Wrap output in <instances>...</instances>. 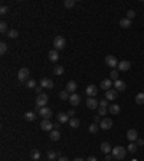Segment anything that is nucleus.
<instances>
[{
  "mask_svg": "<svg viewBox=\"0 0 144 161\" xmlns=\"http://www.w3.org/2000/svg\"><path fill=\"white\" fill-rule=\"evenodd\" d=\"M108 111H109L112 115H117V114H120L121 108H120L118 105H115V104H111V105H109V108H108Z\"/></svg>",
  "mask_w": 144,
  "mask_h": 161,
  "instance_id": "22",
  "label": "nucleus"
},
{
  "mask_svg": "<svg viewBox=\"0 0 144 161\" xmlns=\"http://www.w3.org/2000/svg\"><path fill=\"white\" fill-rule=\"evenodd\" d=\"M49 138H51L52 141H59V138H61V132H59L58 129H52Z\"/></svg>",
  "mask_w": 144,
  "mask_h": 161,
  "instance_id": "21",
  "label": "nucleus"
},
{
  "mask_svg": "<svg viewBox=\"0 0 144 161\" xmlns=\"http://www.w3.org/2000/svg\"><path fill=\"white\" fill-rule=\"evenodd\" d=\"M100 107H102V108H107V107H108V99H101V102H100Z\"/></svg>",
  "mask_w": 144,
  "mask_h": 161,
  "instance_id": "41",
  "label": "nucleus"
},
{
  "mask_svg": "<svg viewBox=\"0 0 144 161\" xmlns=\"http://www.w3.org/2000/svg\"><path fill=\"white\" fill-rule=\"evenodd\" d=\"M58 161H69V160H68L66 157H59V158H58Z\"/></svg>",
  "mask_w": 144,
  "mask_h": 161,
  "instance_id": "49",
  "label": "nucleus"
},
{
  "mask_svg": "<svg viewBox=\"0 0 144 161\" xmlns=\"http://www.w3.org/2000/svg\"><path fill=\"white\" fill-rule=\"evenodd\" d=\"M120 71H123V72H127L130 68H131V63L128 62V61H121L120 63H118V66H117Z\"/></svg>",
  "mask_w": 144,
  "mask_h": 161,
  "instance_id": "13",
  "label": "nucleus"
},
{
  "mask_svg": "<svg viewBox=\"0 0 144 161\" xmlns=\"http://www.w3.org/2000/svg\"><path fill=\"white\" fill-rule=\"evenodd\" d=\"M26 86H28V88H32V89L36 88V80H33V79L28 80V82H26Z\"/></svg>",
  "mask_w": 144,
  "mask_h": 161,
  "instance_id": "39",
  "label": "nucleus"
},
{
  "mask_svg": "<svg viewBox=\"0 0 144 161\" xmlns=\"http://www.w3.org/2000/svg\"><path fill=\"white\" fill-rule=\"evenodd\" d=\"M25 120L26 121H35L36 120V112H33V111L26 112V114H25Z\"/></svg>",
  "mask_w": 144,
  "mask_h": 161,
  "instance_id": "26",
  "label": "nucleus"
},
{
  "mask_svg": "<svg viewBox=\"0 0 144 161\" xmlns=\"http://www.w3.org/2000/svg\"><path fill=\"white\" fill-rule=\"evenodd\" d=\"M109 79H111V80H117V79H118V72L112 69V71L109 72Z\"/></svg>",
  "mask_w": 144,
  "mask_h": 161,
  "instance_id": "37",
  "label": "nucleus"
},
{
  "mask_svg": "<svg viewBox=\"0 0 144 161\" xmlns=\"http://www.w3.org/2000/svg\"><path fill=\"white\" fill-rule=\"evenodd\" d=\"M101 151L104 154H109V151H112V148H111V145L108 142H101Z\"/></svg>",
  "mask_w": 144,
  "mask_h": 161,
  "instance_id": "24",
  "label": "nucleus"
},
{
  "mask_svg": "<svg viewBox=\"0 0 144 161\" xmlns=\"http://www.w3.org/2000/svg\"><path fill=\"white\" fill-rule=\"evenodd\" d=\"M48 58H49L51 62H58V59H59V53H58V50L52 49V50L48 53Z\"/></svg>",
  "mask_w": 144,
  "mask_h": 161,
  "instance_id": "16",
  "label": "nucleus"
},
{
  "mask_svg": "<svg viewBox=\"0 0 144 161\" xmlns=\"http://www.w3.org/2000/svg\"><path fill=\"white\" fill-rule=\"evenodd\" d=\"M117 96H118V91L117 89H108L105 92V99H108V101H114Z\"/></svg>",
  "mask_w": 144,
  "mask_h": 161,
  "instance_id": "11",
  "label": "nucleus"
},
{
  "mask_svg": "<svg viewBox=\"0 0 144 161\" xmlns=\"http://www.w3.org/2000/svg\"><path fill=\"white\" fill-rule=\"evenodd\" d=\"M35 89H36V92H39V94H42V86H36Z\"/></svg>",
  "mask_w": 144,
  "mask_h": 161,
  "instance_id": "48",
  "label": "nucleus"
},
{
  "mask_svg": "<svg viewBox=\"0 0 144 161\" xmlns=\"http://www.w3.org/2000/svg\"><path fill=\"white\" fill-rule=\"evenodd\" d=\"M48 99H49V96H48L46 94H39V95L36 96V105L40 107V108H43V107H46Z\"/></svg>",
  "mask_w": 144,
  "mask_h": 161,
  "instance_id": "3",
  "label": "nucleus"
},
{
  "mask_svg": "<svg viewBox=\"0 0 144 161\" xmlns=\"http://www.w3.org/2000/svg\"><path fill=\"white\" fill-rule=\"evenodd\" d=\"M30 157H32V160L39 161V158H40V151H39V150H32V153H30Z\"/></svg>",
  "mask_w": 144,
  "mask_h": 161,
  "instance_id": "30",
  "label": "nucleus"
},
{
  "mask_svg": "<svg viewBox=\"0 0 144 161\" xmlns=\"http://www.w3.org/2000/svg\"><path fill=\"white\" fill-rule=\"evenodd\" d=\"M73 161H85V160H82V158H79V157H76V158H75V160Z\"/></svg>",
  "mask_w": 144,
  "mask_h": 161,
  "instance_id": "50",
  "label": "nucleus"
},
{
  "mask_svg": "<svg viewBox=\"0 0 144 161\" xmlns=\"http://www.w3.org/2000/svg\"><path fill=\"white\" fill-rule=\"evenodd\" d=\"M7 36H9L10 39H16V38L19 36V33H17V30H16V29H10V30L7 32Z\"/></svg>",
  "mask_w": 144,
  "mask_h": 161,
  "instance_id": "32",
  "label": "nucleus"
},
{
  "mask_svg": "<svg viewBox=\"0 0 144 161\" xmlns=\"http://www.w3.org/2000/svg\"><path fill=\"white\" fill-rule=\"evenodd\" d=\"M56 117H58V122H61V124L69 122V115H68V114H65V112H59Z\"/></svg>",
  "mask_w": 144,
  "mask_h": 161,
  "instance_id": "18",
  "label": "nucleus"
},
{
  "mask_svg": "<svg viewBox=\"0 0 144 161\" xmlns=\"http://www.w3.org/2000/svg\"><path fill=\"white\" fill-rule=\"evenodd\" d=\"M69 102H71V105L73 107H76V105H79V102H81V96L75 92V94H71V96H69Z\"/></svg>",
  "mask_w": 144,
  "mask_h": 161,
  "instance_id": "15",
  "label": "nucleus"
},
{
  "mask_svg": "<svg viewBox=\"0 0 144 161\" xmlns=\"http://www.w3.org/2000/svg\"><path fill=\"white\" fill-rule=\"evenodd\" d=\"M85 161H97V158H95L94 155H91V157H88V158H87Z\"/></svg>",
  "mask_w": 144,
  "mask_h": 161,
  "instance_id": "46",
  "label": "nucleus"
},
{
  "mask_svg": "<svg viewBox=\"0 0 144 161\" xmlns=\"http://www.w3.org/2000/svg\"><path fill=\"white\" fill-rule=\"evenodd\" d=\"M76 88H78V85H76V82H73V80H69V82L66 83V91L71 92V94H75Z\"/></svg>",
  "mask_w": 144,
  "mask_h": 161,
  "instance_id": "19",
  "label": "nucleus"
},
{
  "mask_svg": "<svg viewBox=\"0 0 144 161\" xmlns=\"http://www.w3.org/2000/svg\"><path fill=\"white\" fill-rule=\"evenodd\" d=\"M100 128L101 129H109V128H112V120L111 118H104V120H101L100 122Z\"/></svg>",
  "mask_w": 144,
  "mask_h": 161,
  "instance_id": "10",
  "label": "nucleus"
},
{
  "mask_svg": "<svg viewBox=\"0 0 144 161\" xmlns=\"http://www.w3.org/2000/svg\"><path fill=\"white\" fill-rule=\"evenodd\" d=\"M114 88H115L118 92H121V91H124V89L127 88V85H125V82H124V80L117 79V80H114Z\"/></svg>",
  "mask_w": 144,
  "mask_h": 161,
  "instance_id": "14",
  "label": "nucleus"
},
{
  "mask_svg": "<svg viewBox=\"0 0 144 161\" xmlns=\"http://www.w3.org/2000/svg\"><path fill=\"white\" fill-rule=\"evenodd\" d=\"M69 96H71V95H69V92H68L66 89L59 92V98H61L62 101H66V99H69Z\"/></svg>",
  "mask_w": 144,
  "mask_h": 161,
  "instance_id": "28",
  "label": "nucleus"
},
{
  "mask_svg": "<svg viewBox=\"0 0 144 161\" xmlns=\"http://www.w3.org/2000/svg\"><path fill=\"white\" fill-rule=\"evenodd\" d=\"M137 145H138V147L144 145V141H143V140H137Z\"/></svg>",
  "mask_w": 144,
  "mask_h": 161,
  "instance_id": "45",
  "label": "nucleus"
},
{
  "mask_svg": "<svg viewBox=\"0 0 144 161\" xmlns=\"http://www.w3.org/2000/svg\"><path fill=\"white\" fill-rule=\"evenodd\" d=\"M111 86H112V80L111 79H102L101 80V89H111Z\"/></svg>",
  "mask_w": 144,
  "mask_h": 161,
  "instance_id": "20",
  "label": "nucleus"
},
{
  "mask_svg": "<svg viewBox=\"0 0 144 161\" xmlns=\"http://www.w3.org/2000/svg\"><path fill=\"white\" fill-rule=\"evenodd\" d=\"M127 150H128V153H131V154H134V153L137 151V145H136L134 142H130V145L127 147Z\"/></svg>",
  "mask_w": 144,
  "mask_h": 161,
  "instance_id": "34",
  "label": "nucleus"
},
{
  "mask_svg": "<svg viewBox=\"0 0 144 161\" xmlns=\"http://www.w3.org/2000/svg\"><path fill=\"white\" fill-rule=\"evenodd\" d=\"M98 129H100V125H98L97 122H94V124L89 125V132H91V134H97Z\"/></svg>",
  "mask_w": 144,
  "mask_h": 161,
  "instance_id": "29",
  "label": "nucleus"
},
{
  "mask_svg": "<svg viewBox=\"0 0 144 161\" xmlns=\"http://www.w3.org/2000/svg\"><path fill=\"white\" fill-rule=\"evenodd\" d=\"M125 155H127V151H125L124 147L117 145L115 148H112V157H114L115 160H124Z\"/></svg>",
  "mask_w": 144,
  "mask_h": 161,
  "instance_id": "1",
  "label": "nucleus"
},
{
  "mask_svg": "<svg viewBox=\"0 0 144 161\" xmlns=\"http://www.w3.org/2000/svg\"><path fill=\"white\" fill-rule=\"evenodd\" d=\"M118 61H117V58L115 56H112V55H108V56H105V65L107 66H109V68H117L118 66Z\"/></svg>",
  "mask_w": 144,
  "mask_h": 161,
  "instance_id": "4",
  "label": "nucleus"
},
{
  "mask_svg": "<svg viewBox=\"0 0 144 161\" xmlns=\"http://www.w3.org/2000/svg\"><path fill=\"white\" fill-rule=\"evenodd\" d=\"M64 6H65L66 9H72V7L75 6V0H65V1H64Z\"/></svg>",
  "mask_w": 144,
  "mask_h": 161,
  "instance_id": "35",
  "label": "nucleus"
},
{
  "mask_svg": "<svg viewBox=\"0 0 144 161\" xmlns=\"http://www.w3.org/2000/svg\"><path fill=\"white\" fill-rule=\"evenodd\" d=\"M62 74H64V66L56 65V66L53 68V75H62Z\"/></svg>",
  "mask_w": 144,
  "mask_h": 161,
  "instance_id": "33",
  "label": "nucleus"
},
{
  "mask_svg": "<svg viewBox=\"0 0 144 161\" xmlns=\"http://www.w3.org/2000/svg\"><path fill=\"white\" fill-rule=\"evenodd\" d=\"M79 124H81V122H79L78 118H71V120H69V127H71V128H78Z\"/></svg>",
  "mask_w": 144,
  "mask_h": 161,
  "instance_id": "31",
  "label": "nucleus"
},
{
  "mask_svg": "<svg viewBox=\"0 0 144 161\" xmlns=\"http://www.w3.org/2000/svg\"><path fill=\"white\" fill-rule=\"evenodd\" d=\"M112 158H114V157H112V155H109V154H107V155H105V160H107V161H111Z\"/></svg>",
  "mask_w": 144,
  "mask_h": 161,
  "instance_id": "47",
  "label": "nucleus"
},
{
  "mask_svg": "<svg viewBox=\"0 0 144 161\" xmlns=\"http://www.w3.org/2000/svg\"><path fill=\"white\" fill-rule=\"evenodd\" d=\"M53 46H55V50H62V49H65V46H66V40L64 36H56L55 39H53Z\"/></svg>",
  "mask_w": 144,
  "mask_h": 161,
  "instance_id": "2",
  "label": "nucleus"
},
{
  "mask_svg": "<svg viewBox=\"0 0 144 161\" xmlns=\"http://www.w3.org/2000/svg\"><path fill=\"white\" fill-rule=\"evenodd\" d=\"M127 140H128L130 142L137 141V140H138V132H137V129H128V131H127Z\"/></svg>",
  "mask_w": 144,
  "mask_h": 161,
  "instance_id": "7",
  "label": "nucleus"
},
{
  "mask_svg": "<svg viewBox=\"0 0 144 161\" xmlns=\"http://www.w3.org/2000/svg\"><path fill=\"white\" fill-rule=\"evenodd\" d=\"M7 10H9V9H7V6H1V7H0V14H6V13H7Z\"/></svg>",
  "mask_w": 144,
  "mask_h": 161,
  "instance_id": "42",
  "label": "nucleus"
},
{
  "mask_svg": "<svg viewBox=\"0 0 144 161\" xmlns=\"http://www.w3.org/2000/svg\"><path fill=\"white\" fill-rule=\"evenodd\" d=\"M49 161H51V160H49Z\"/></svg>",
  "mask_w": 144,
  "mask_h": 161,
  "instance_id": "52",
  "label": "nucleus"
},
{
  "mask_svg": "<svg viewBox=\"0 0 144 161\" xmlns=\"http://www.w3.org/2000/svg\"><path fill=\"white\" fill-rule=\"evenodd\" d=\"M40 128H42V131H52L53 129V124L49 120H42V122H40Z\"/></svg>",
  "mask_w": 144,
  "mask_h": 161,
  "instance_id": "9",
  "label": "nucleus"
},
{
  "mask_svg": "<svg viewBox=\"0 0 144 161\" xmlns=\"http://www.w3.org/2000/svg\"><path fill=\"white\" fill-rule=\"evenodd\" d=\"M85 94L88 95V98H94L97 94H98V88L95 85H88L87 89H85Z\"/></svg>",
  "mask_w": 144,
  "mask_h": 161,
  "instance_id": "5",
  "label": "nucleus"
},
{
  "mask_svg": "<svg viewBox=\"0 0 144 161\" xmlns=\"http://www.w3.org/2000/svg\"><path fill=\"white\" fill-rule=\"evenodd\" d=\"M6 52H7V43H6V42H1V43H0V53L4 55Z\"/></svg>",
  "mask_w": 144,
  "mask_h": 161,
  "instance_id": "36",
  "label": "nucleus"
},
{
  "mask_svg": "<svg viewBox=\"0 0 144 161\" xmlns=\"http://www.w3.org/2000/svg\"><path fill=\"white\" fill-rule=\"evenodd\" d=\"M17 78L20 80V83L25 82V80L29 78V69H28V68H22V69L19 71V74H17Z\"/></svg>",
  "mask_w": 144,
  "mask_h": 161,
  "instance_id": "8",
  "label": "nucleus"
},
{
  "mask_svg": "<svg viewBox=\"0 0 144 161\" xmlns=\"http://www.w3.org/2000/svg\"><path fill=\"white\" fill-rule=\"evenodd\" d=\"M39 115H40L43 120H49V118L52 117V109H51V108H48V107H43V108H40Z\"/></svg>",
  "mask_w": 144,
  "mask_h": 161,
  "instance_id": "6",
  "label": "nucleus"
},
{
  "mask_svg": "<svg viewBox=\"0 0 144 161\" xmlns=\"http://www.w3.org/2000/svg\"><path fill=\"white\" fill-rule=\"evenodd\" d=\"M134 16H136V12H134V10H128V12H127V19L131 20Z\"/></svg>",
  "mask_w": 144,
  "mask_h": 161,
  "instance_id": "40",
  "label": "nucleus"
},
{
  "mask_svg": "<svg viewBox=\"0 0 144 161\" xmlns=\"http://www.w3.org/2000/svg\"><path fill=\"white\" fill-rule=\"evenodd\" d=\"M0 32L1 33L7 32V22H0Z\"/></svg>",
  "mask_w": 144,
  "mask_h": 161,
  "instance_id": "38",
  "label": "nucleus"
},
{
  "mask_svg": "<svg viewBox=\"0 0 144 161\" xmlns=\"http://www.w3.org/2000/svg\"><path fill=\"white\" fill-rule=\"evenodd\" d=\"M98 114H100V115H105V114H107V108H102V107H100V109H98Z\"/></svg>",
  "mask_w": 144,
  "mask_h": 161,
  "instance_id": "43",
  "label": "nucleus"
},
{
  "mask_svg": "<svg viewBox=\"0 0 144 161\" xmlns=\"http://www.w3.org/2000/svg\"><path fill=\"white\" fill-rule=\"evenodd\" d=\"M59 157H61L59 153H56V151H48V160L55 161L56 158H59Z\"/></svg>",
  "mask_w": 144,
  "mask_h": 161,
  "instance_id": "23",
  "label": "nucleus"
},
{
  "mask_svg": "<svg viewBox=\"0 0 144 161\" xmlns=\"http://www.w3.org/2000/svg\"><path fill=\"white\" fill-rule=\"evenodd\" d=\"M98 104H100V102H98L95 98H88V99H87V107H88L89 109H95V108L98 107Z\"/></svg>",
  "mask_w": 144,
  "mask_h": 161,
  "instance_id": "17",
  "label": "nucleus"
},
{
  "mask_svg": "<svg viewBox=\"0 0 144 161\" xmlns=\"http://www.w3.org/2000/svg\"><path fill=\"white\" fill-rule=\"evenodd\" d=\"M136 104H138V105L144 104V92H140V94L136 95Z\"/></svg>",
  "mask_w": 144,
  "mask_h": 161,
  "instance_id": "27",
  "label": "nucleus"
},
{
  "mask_svg": "<svg viewBox=\"0 0 144 161\" xmlns=\"http://www.w3.org/2000/svg\"><path fill=\"white\" fill-rule=\"evenodd\" d=\"M120 26H121L123 29H127V28L131 26V20L127 19V17H125V19H121V20H120Z\"/></svg>",
  "mask_w": 144,
  "mask_h": 161,
  "instance_id": "25",
  "label": "nucleus"
},
{
  "mask_svg": "<svg viewBox=\"0 0 144 161\" xmlns=\"http://www.w3.org/2000/svg\"><path fill=\"white\" fill-rule=\"evenodd\" d=\"M131 161H137V160H131Z\"/></svg>",
  "mask_w": 144,
  "mask_h": 161,
  "instance_id": "51",
  "label": "nucleus"
},
{
  "mask_svg": "<svg viewBox=\"0 0 144 161\" xmlns=\"http://www.w3.org/2000/svg\"><path fill=\"white\" fill-rule=\"evenodd\" d=\"M40 86H42V88L52 89V88H53V80L49 79V78H42V79H40Z\"/></svg>",
  "mask_w": 144,
  "mask_h": 161,
  "instance_id": "12",
  "label": "nucleus"
},
{
  "mask_svg": "<svg viewBox=\"0 0 144 161\" xmlns=\"http://www.w3.org/2000/svg\"><path fill=\"white\" fill-rule=\"evenodd\" d=\"M66 114H68L69 117H72V118H73V115H75V111H73V109H69V111H68Z\"/></svg>",
  "mask_w": 144,
  "mask_h": 161,
  "instance_id": "44",
  "label": "nucleus"
}]
</instances>
